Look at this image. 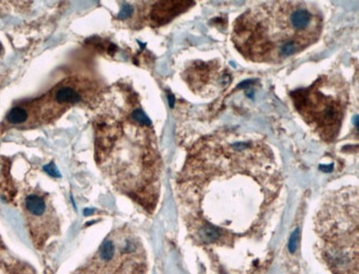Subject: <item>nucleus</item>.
<instances>
[{
    "mask_svg": "<svg viewBox=\"0 0 359 274\" xmlns=\"http://www.w3.org/2000/svg\"><path fill=\"white\" fill-rule=\"evenodd\" d=\"M55 100L59 103H77L81 100V96L71 87H61L55 93Z\"/></svg>",
    "mask_w": 359,
    "mask_h": 274,
    "instance_id": "obj_8",
    "label": "nucleus"
},
{
    "mask_svg": "<svg viewBox=\"0 0 359 274\" xmlns=\"http://www.w3.org/2000/svg\"><path fill=\"white\" fill-rule=\"evenodd\" d=\"M297 235H298V231L296 230L295 232H294V234H293L292 235V236H291V243H290V249H291V251L293 252V251H294V250H295V247H296V244H295V242H296V241H297Z\"/></svg>",
    "mask_w": 359,
    "mask_h": 274,
    "instance_id": "obj_12",
    "label": "nucleus"
},
{
    "mask_svg": "<svg viewBox=\"0 0 359 274\" xmlns=\"http://www.w3.org/2000/svg\"><path fill=\"white\" fill-rule=\"evenodd\" d=\"M133 12V8L129 6V4H124V7L122 8V10H120V15H119V18H120V19H124V18H128L130 15H132Z\"/></svg>",
    "mask_w": 359,
    "mask_h": 274,
    "instance_id": "obj_10",
    "label": "nucleus"
},
{
    "mask_svg": "<svg viewBox=\"0 0 359 274\" xmlns=\"http://www.w3.org/2000/svg\"><path fill=\"white\" fill-rule=\"evenodd\" d=\"M315 231L320 260L333 274H358V189L344 187L321 203Z\"/></svg>",
    "mask_w": 359,
    "mask_h": 274,
    "instance_id": "obj_3",
    "label": "nucleus"
},
{
    "mask_svg": "<svg viewBox=\"0 0 359 274\" xmlns=\"http://www.w3.org/2000/svg\"><path fill=\"white\" fill-rule=\"evenodd\" d=\"M323 18L304 1H269L250 8L233 25L232 41L245 59L279 63L319 38Z\"/></svg>",
    "mask_w": 359,
    "mask_h": 274,
    "instance_id": "obj_2",
    "label": "nucleus"
},
{
    "mask_svg": "<svg viewBox=\"0 0 359 274\" xmlns=\"http://www.w3.org/2000/svg\"><path fill=\"white\" fill-rule=\"evenodd\" d=\"M183 180L189 228L207 245H232L256 235L281 189V174L267 144L220 134L194 152Z\"/></svg>",
    "mask_w": 359,
    "mask_h": 274,
    "instance_id": "obj_1",
    "label": "nucleus"
},
{
    "mask_svg": "<svg viewBox=\"0 0 359 274\" xmlns=\"http://www.w3.org/2000/svg\"><path fill=\"white\" fill-rule=\"evenodd\" d=\"M25 207L27 212L32 217H42L46 212V203L43 198L38 195H29L25 200Z\"/></svg>",
    "mask_w": 359,
    "mask_h": 274,
    "instance_id": "obj_7",
    "label": "nucleus"
},
{
    "mask_svg": "<svg viewBox=\"0 0 359 274\" xmlns=\"http://www.w3.org/2000/svg\"><path fill=\"white\" fill-rule=\"evenodd\" d=\"M147 260L141 241L129 230L110 235L88 263L76 274H143Z\"/></svg>",
    "mask_w": 359,
    "mask_h": 274,
    "instance_id": "obj_5",
    "label": "nucleus"
},
{
    "mask_svg": "<svg viewBox=\"0 0 359 274\" xmlns=\"http://www.w3.org/2000/svg\"><path fill=\"white\" fill-rule=\"evenodd\" d=\"M28 118V112L26 109L17 106L13 108L7 115V119L11 124H22L25 123Z\"/></svg>",
    "mask_w": 359,
    "mask_h": 274,
    "instance_id": "obj_9",
    "label": "nucleus"
},
{
    "mask_svg": "<svg viewBox=\"0 0 359 274\" xmlns=\"http://www.w3.org/2000/svg\"><path fill=\"white\" fill-rule=\"evenodd\" d=\"M292 99L297 112L321 139L332 142L337 136L348 100L343 78L323 77L306 89L293 92Z\"/></svg>",
    "mask_w": 359,
    "mask_h": 274,
    "instance_id": "obj_4",
    "label": "nucleus"
},
{
    "mask_svg": "<svg viewBox=\"0 0 359 274\" xmlns=\"http://www.w3.org/2000/svg\"><path fill=\"white\" fill-rule=\"evenodd\" d=\"M193 3L190 2H160L157 3V7L154 9L153 18L158 21H166L174 17L177 13L184 10L187 6H191Z\"/></svg>",
    "mask_w": 359,
    "mask_h": 274,
    "instance_id": "obj_6",
    "label": "nucleus"
},
{
    "mask_svg": "<svg viewBox=\"0 0 359 274\" xmlns=\"http://www.w3.org/2000/svg\"><path fill=\"white\" fill-rule=\"evenodd\" d=\"M44 170L50 176H53V177H60V174L58 173V170H57V168H55V166L53 164H50L48 166H45L44 167Z\"/></svg>",
    "mask_w": 359,
    "mask_h": 274,
    "instance_id": "obj_11",
    "label": "nucleus"
}]
</instances>
